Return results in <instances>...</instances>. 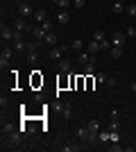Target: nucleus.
Segmentation results:
<instances>
[{"mask_svg":"<svg viewBox=\"0 0 136 152\" xmlns=\"http://www.w3.org/2000/svg\"><path fill=\"white\" fill-rule=\"evenodd\" d=\"M125 34H127V37H132V39H136V27H134V25H129L127 30H125Z\"/></svg>","mask_w":136,"mask_h":152,"instance_id":"nucleus-32","label":"nucleus"},{"mask_svg":"<svg viewBox=\"0 0 136 152\" xmlns=\"http://www.w3.org/2000/svg\"><path fill=\"white\" fill-rule=\"evenodd\" d=\"M23 136H25V134L20 132V129L2 136V150H14V148H18L20 143H23Z\"/></svg>","mask_w":136,"mask_h":152,"instance_id":"nucleus-1","label":"nucleus"},{"mask_svg":"<svg viewBox=\"0 0 136 152\" xmlns=\"http://www.w3.org/2000/svg\"><path fill=\"white\" fill-rule=\"evenodd\" d=\"M14 30H16V32H30V30H34V27H27L23 18H16V20H14Z\"/></svg>","mask_w":136,"mask_h":152,"instance_id":"nucleus-12","label":"nucleus"},{"mask_svg":"<svg viewBox=\"0 0 136 152\" xmlns=\"http://www.w3.org/2000/svg\"><path fill=\"white\" fill-rule=\"evenodd\" d=\"M109 141H111V143H118V141H120V134H118V129H111Z\"/></svg>","mask_w":136,"mask_h":152,"instance_id":"nucleus-31","label":"nucleus"},{"mask_svg":"<svg viewBox=\"0 0 136 152\" xmlns=\"http://www.w3.org/2000/svg\"><path fill=\"white\" fill-rule=\"evenodd\" d=\"M71 66L73 64L68 61V59H59V70H61V73H71Z\"/></svg>","mask_w":136,"mask_h":152,"instance_id":"nucleus-22","label":"nucleus"},{"mask_svg":"<svg viewBox=\"0 0 136 152\" xmlns=\"http://www.w3.org/2000/svg\"><path fill=\"white\" fill-rule=\"evenodd\" d=\"M52 2H55V5H57L59 9H66L68 5H73V0H52Z\"/></svg>","mask_w":136,"mask_h":152,"instance_id":"nucleus-27","label":"nucleus"},{"mask_svg":"<svg viewBox=\"0 0 136 152\" xmlns=\"http://www.w3.org/2000/svg\"><path fill=\"white\" fill-rule=\"evenodd\" d=\"M32 34H34V39H36L39 43H43V39H45V34H48V32H45L43 27H34V30H32Z\"/></svg>","mask_w":136,"mask_h":152,"instance_id":"nucleus-17","label":"nucleus"},{"mask_svg":"<svg viewBox=\"0 0 136 152\" xmlns=\"http://www.w3.org/2000/svg\"><path fill=\"white\" fill-rule=\"evenodd\" d=\"M41 27H43L45 32H55V25H52V20H43V23H41Z\"/></svg>","mask_w":136,"mask_h":152,"instance_id":"nucleus-30","label":"nucleus"},{"mask_svg":"<svg viewBox=\"0 0 136 152\" xmlns=\"http://www.w3.org/2000/svg\"><path fill=\"white\" fill-rule=\"evenodd\" d=\"M113 45H118V48H123L125 45V39H127V34H125V32H113Z\"/></svg>","mask_w":136,"mask_h":152,"instance_id":"nucleus-10","label":"nucleus"},{"mask_svg":"<svg viewBox=\"0 0 136 152\" xmlns=\"http://www.w3.org/2000/svg\"><path fill=\"white\" fill-rule=\"evenodd\" d=\"M97 82L100 84H109V86H116V77H109V75H104V73H100V75H97Z\"/></svg>","mask_w":136,"mask_h":152,"instance_id":"nucleus-11","label":"nucleus"},{"mask_svg":"<svg viewBox=\"0 0 136 152\" xmlns=\"http://www.w3.org/2000/svg\"><path fill=\"white\" fill-rule=\"evenodd\" d=\"M43 43L48 45V48H55V45L59 43V39H57V34H55V32H48V34H45V39H43Z\"/></svg>","mask_w":136,"mask_h":152,"instance_id":"nucleus-8","label":"nucleus"},{"mask_svg":"<svg viewBox=\"0 0 136 152\" xmlns=\"http://www.w3.org/2000/svg\"><path fill=\"white\" fill-rule=\"evenodd\" d=\"M118 2H123V5H125V2H127V0H118Z\"/></svg>","mask_w":136,"mask_h":152,"instance_id":"nucleus-42","label":"nucleus"},{"mask_svg":"<svg viewBox=\"0 0 136 152\" xmlns=\"http://www.w3.org/2000/svg\"><path fill=\"white\" fill-rule=\"evenodd\" d=\"M59 111H61V118H64V121H71V118H73V107H71V102L59 104Z\"/></svg>","mask_w":136,"mask_h":152,"instance_id":"nucleus-7","label":"nucleus"},{"mask_svg":"<svg viewBox=\"0 0 136 152\" xmlns=\"http://www.w3.org/2000/svg\"><path fill=\"white\" fill-rule=\"evenodd\" d=\"M91 59H93V55H89V52H86V50L77 52V61H79V64H89Z\"/></svg>","mask_w":136,"mask_h":152,"instance_id":"nucleus-19","label":"nucleus"},{"mask_svg":"<svg viewBox=\"0 0 136 152\" xmlns=\"http://www.w3.org/2000/svg\"><path fill=\"white\" fill-rule=\"evenodd\" d=\"M71 48H73V50H77V52H82V48H84V43H82V39H75V41L71 43Z\"/></svg>","mask_w":136,"mask_h":152,"instance_id":"nucleus-28","label":"nucleus"},{"mask_svg":"<svg viewBox=\"0 0 136 152\" xmlns=\"http://www.w3.org/2000/svg\"><path fill=\"white\" fill-rule=\"evenodd\" d=\"M100 48H102V50H111V43H109V41H107V39H104L102 43H100Z\"/></svg>","mask_w":136,"mask_h":152,"instance_id":"nucleus-37","label":"nucleus"},{"mask_svg":"<svg viewBox=\"0 0 136 152\" xmlns=\"http://www.w3.org/2000/svg\"><path fill=\"white\" fill-rule=\"evenodd\" d=\"M14 55H16V50H14V48H9V45H2V52H0V68H2V70L9 66V61H12Z\"/></svg>","mask_w":136,"mask_h":152,"instance_id":"nucleus-2","label":"nucleus"},{"mask_svg":"<svg viewBox=\"0 0 136 152\" xmlns=\"http://www.w3.org/2000/svg\"><path fill=\"white\" fill-rule=\"evenodd\" d=\"M18 127L14 125V123H2V127H0V134L2 136H7V134H12V132H16Z\"/></svg>","mask_w":136,"mask_h":152,"instance_id":"nucleus-13","label":"nucleus"},{"mask_svg":"<svg viewBox=\"0 0 136 152\" xmlns=\"http://www.w3.org/2000/svg\"><path fill=\"white\" fill-rule=\"evenodd\" d=\"M109 129H120V123H118V121H111V125H109Z\"/></svg>","mask_w":136,"mask_h":152,"instance_id":"nucleus-38","label":"nucleus"},{"mask_svg":"<svg viewBox=\"0 0 136 152\" xmlns=\"http://www.w3.org/2000/svg\"><path fill=\"white\" fill-rule=\"evenodd\" d=\"M125 12L129 14L132 18H136V5H129V7H127V9H125Z\"/></svg>","mask_w":136,"mask_h":152,"instance_id":"nucleus-35","label":"nucleus"},{"mask_svg":"<svg viewBox=\"0 0 136 152\" xmlns=\"http://www.w3.org/2000/svg\"><path fill=\"white\" fill-rule=\"evenodd\" d=\"M86 127H89L91 134H97V132H100V123H97V121H89V123H86Z\"/></svg>","mask_w":136,"mask_h":152,"instance_id":"nucleus-23","label":"nucleus"},{"mask_svg":"<svg viewBox=\"0 0 136 152\" xmlns=\"http://www.w3.org/2000/svg\"><path fill=\"white\" fill-rule=\"evenodd\" d=\"M68 20H71V14L66 12V9H61V12L57 14V23H59V25H66Z\"/></svg>","mask_w":136,"mask_h":152,"instance_id":"nucleus-14","label":"nucleus"},{"mask_svg":"<svg viewBox=\"0 0 136 152\" xmlns=\"http://www.w3.org/2000/svg\"><path fill=\"white\" fill-rule=\"evenodd\" d=\"M93 39H95L97 43H102L104 39H107V34H104V30H95V32H93Z\"/></svg>","mask_w":136,"mask_h":152,"instance_id":"nucleus-24","label":"nucleus"},{"mask_svg":"<svg viewBox=\"0 0 136 152\" xmlns=\"http://www.w3.org/2000/svg\"><path fill=\"white\" fill-rule=\"evenodd\" d=\"M109 57H111V59H120V57H123V48H118V45H111Z\"/></svg>","mask_w":136,"mask_h":152,"instance_id":"nucleus-20","label":"nucleus"},{"mask_svg":"<svg viewBox=\"0 0 136 152\" xmlns=\"http://www.w3.org/2000/svg\"><path fill=\"white\" fill-rule=\"evenodd\" d=\"M93 70H95V57L91 59L89 64H84V70H82V75H86V77H89V75H93Z\"/></svg>","mask_w":136,"mask_h":152,"instance_id":"nucleus-15","label":"nucleus"},{"mask_svg":"<svg viewBox=\"0 0 136 152\" xmlns=\"http://www.w3.org/2000/svg\"><path fill=\"white\" fill-rule=\"evenodd\" d=\"M68 50L66 45H55V48H48V59H52V61H59V59H64V52Z\"/></svg>","mask_w":136,"mask_h":152,"instance_id":"nucleus-3","label":"nucleus"},{"mask_svg":"<svg viewBox=\"0 0 136 152\" xmlns=\"http://www.w3.org/2000/svg\"><path fill=\"white\" fill-rule=\"evenodd\" d=\"M86 89H89V91L93 89V77H91V75H89V80H86Z\"/></svg>","mask_w":136,"mask_h":152,"instance_id":"nucleus-39","label":"nucleus"},{"mask_svg":"<svg viewBox=\"0 0 136 152\" xmlns=\"http://www.w3.org/2000/svg\"><path fill=\"white\" fill-rule=\"evenodd\" d=\"M129 89H132V93H136V80H132V82H129Z\"/></svg>","mask_w":136,"mask_h":152,"instance_id":"nucleus-41","label":"nucleus"},{"mask_svg":"<svg viewBox=\"0 0 136 152\" xmlns=\"http://www.w3.org/2000/svg\"><path fill=\"white\" fill-rule=\"evenodd\" d=\"M89 127H82V129H77V139L82 141V143H86V141H89Z\"/></svg>","mask_w":136,"mask_h":152,"instance_id":"nucleus-21","label":"nucleus"},{"mask_svg":"<svg viewBox=\"0 0 136 152\" xmlns=\"http://www.w3.org/2000/svg\"><path fill=\"white\" fill-rule=\"evenodd\" d=\"M34 20H36V23L48 20V12H45V9H36V12H34Z\"/></svg>","mask_w":136,"mask_h":152,"instance_id":"nucleus-18","label":"nucleus"},{"mask_svg":"<svg viewBox=\"0 0 136 152\" xmlns=\"http://www.w3.org/2000/svg\"><path fill=\"white\" fill-rule=\"evenodd\" d=\"M111 121H118V109H111Z\"/></svg>","mask_w":136,"mask_h":152,"instance_id":"nucleus-40","label":"nucleus"},{"mask_svg":"<svg viewBox=\"0 0 136 152\" xmlns=\"http://www.w3.org/2000/svg\"><path fill=\"white\" fill-rule=\"evenodd\" d=\"M84 5H86V0H73V7H75V9H84Z\"/></svg>","mask_w":136,"mask_h":152,"instance_id":"nucleus-33","label":"nucleus"},{"mask_svg":"<svg viewBox=\"0 0 136 152\" xmlns=\"http://www.w3.org/2000/svg\"><path fill=\"white\" fill-rule=\"evenodd\" d=\"M100 50H102V48H100V43H97L95 39H93V41H91V43L86 45V52H89V55H97Z\"/></svg>","mask_w":136,"mask_h":152,"instance_id":"nucleus-16","label":"nucleus"},{"mask_svg":"<svg viewBox=\"0 0 136 152\" xmlns=\"http://www.w3.org/2000/svg\"><path fill=\"white\" fill-rule=\"evenodd\" d=\"M14 50H16V55H23V52H27V43L23 39H14Z\"/></svg>","mask_w":136,"mask_h":152,"instance_id":"nucleus-9","label":"nucleus"},{"mask_svg":"<svg viewBox=\"0 0 136 152\" xmlns=\"http://www.w3.org/2000/svg\"><path fill=\"white\" fill-rule=\"evenodd\" d=\"M109 136H111V129H102V132H97V139L102 141V143H104V141H109Z\"/></svg>","mask_w":136,"mask_h":152,"instance_id":"nucleus-26","label":"nucleus"},{"mask_svg":"<svg viewBox=\"0 0 136 152\" xmlns=\"http://www.w3.org/2000/svg\"><path fill=\"white\" fill-rule=\"evenodd\" d=\"M0 39H2V43L14 41V27H9L7 23H2V25H0Z\"/></svg>","mask_w":136,"mask_h":152,"instance_id":"nucleus-4","label":"nucleus"},{"mask_svg":"<svg viewBox=\"0 0 136 152\" xmlns=\"http://www.w3.org/2000/svg\"><path fill=\"white\" fill-rule=\"evenodd\" d=\"M120 150H123L120 143H111V145H109V152H120Z\"/></svg>","mask_w":136,"mask_h":152,"instance_id":"nucleus-34","label":"nucleus"},{"mask_svg":"<svg viewBox=\"0 0 136 152\" xmlns=\"http://www.w3.org/2000/svg\"><path fill=\"white\" fill-rule=\"evenodd\" d=\"M84 145H61V150L64 152H77V150H82Z\"/></svg>","mask_w":136,"mask_h":152,"instance_id":"nucleus-29","label":"nucleus"},{"mask_svg":"<svg viewBox=\"0 0 136 152\" xmlns=\"http://www.w3.org/2000/svg\"><path fill=\"white\" fill-rule=\"evenodd\" d=\"M111 9H113V14H123L125 5H123V2H118V0H113V7H111Z\"/></svg>","mask_w":136,"mask_h":152,"instance_id":"nucleus-25","label":"nucleus"},{"mask_svg":"<svg viewBox=\"0 0 136 152\" xmlns=\"http://www.w3.org/2000/svg\"><path fill=\"white\" fill-rule=\"evenodd\" d=\"M18 12H20V18H30V16H34V9L27 5V0H23V2L18 5Z\"/></svg>","mask_w":136,"mask_h":152,"instance_id":"nucleus-6","label":"nucleus"},{"mask_svg":"<svg viewBox=\"0 0 136 152\" xmlns=\"http://www.w3.org/2000/svg\"><path fill=\"white\" fill-rule=\"evenodd\" d=\"M36 48H39V41H36V39L27 43V61H36V57H39Z\"/></svg>","mask_w":136,"mask_h":152,"instance_id":"nucleus-5","label":"nucleus"},{"mask_svg":"<svg viewBox=\"0 0 136 152\" xmlns=\"http://www.w3.org/2000/svg\"><path fill=\"white\" fill-rule=\"evenodd\" d=\"M7 104H9V98H7V95H0V107L5 109Z\"/></svg>","mask_w":136,"mask_h":152,"instance_id":"nucleus-36","label":"nucleus"}]
</instances>
